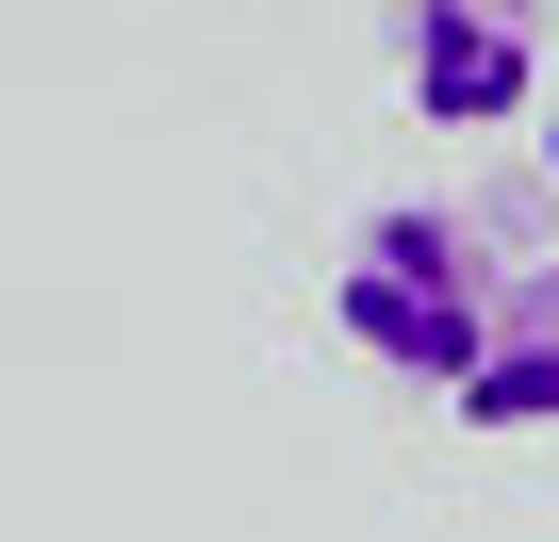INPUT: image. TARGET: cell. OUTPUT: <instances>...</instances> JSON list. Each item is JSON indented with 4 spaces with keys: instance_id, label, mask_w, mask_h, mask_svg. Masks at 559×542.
Returning <instances> with one entry per match:
<instances>
[{
    "instance_id": "1",
    "label": "cell",
    "mask_w": 559,
    "mask_h": 542,
    "mask_svg": "<svg viewBox=\"0 0 559 542\" xmlns=\"http://www.w3.org/2000/svg\"><path fill=\"white\" fill-rule=\"evenodd\" d=\"M493 297H510V246H493L477 214H444V197L362 214L346 263H330V329H346L379 378H412V395H461V362L493 346Z\"/></svg>"
},
{
    "instance_id": "2",
    "label": "cell",
    "mask_w": 559,
    "mask_h": 542,
    "mask_svg": "<svg viewBox=\"0 0 559 542\" xmlns=\"http://www.w3.org/2000/svg\"><path fill=\"white\" fill-rule=\"evenodd\" d=\"M395 83L428 132H510L543 99V0H395Z\"/></svg>"
},
{
    "instance_id": "3",
    "label": "cell",
    "mask_w": 559,
    "mask_h": 542,
    "mask_svg": "<svg viewBox=\"0 0 559 542\" xmlns=\"http://www.w3.org/2000/svg\"><path fill=\"white\" fill-rule=\"evenodd\" d=\"M461 427H559V263H510V297H493V346L461 362V395H444Z\"/></svg>"
},
{
    "instance_id": "4",
    "label": "cell",
    "mask_w": 559,
    "mask_h": 542,
    "mask_svg": "<svg viewBox=\"0 0 559 542\" xmlns=\"http://www.w3.org/2000/svg\"><path fill=\"white\" fill-rule=\"evenodd\" d=\"M543 181H559V99H543Z\"/></svg>"
}]
</instances>
